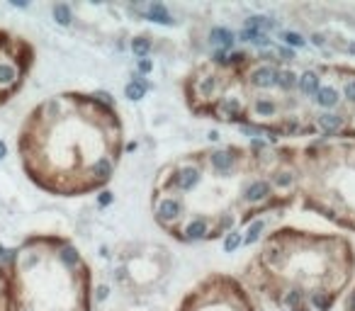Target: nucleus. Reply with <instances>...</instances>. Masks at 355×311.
Instances as JSON below:
<instances>
[{"label":"nucleus","mask_w":355,"mask_h":311,"mask_svg":"<svg viewBox=\"0 0 355 311\" xmlns=\"http://www.w3.org/2000/svg\"><path fill=\"white\" fill-rule=\"evenodd\" d=\"M32 178L56 195L105 190L124 153V124L107 92L54 95L19 139Z\"/></svg>","instance_id":"f257e3e1"},{"label":"nucleus","mask_w":355,"mask_h":311,"mask_svg":"<svg viewBox=\"0 0 355 311\" xmlns=\"http://www.w3.org/2000/svg\"><path fill=\"white\" fill-rule=\"evenodd\" d=\"M355 280V248L343 234L280 226L263 238L241 273L246 289L280 311H331Z\"/></svg>","instance_id":"f03ea898"},{"label":"nucleus","mask_w":355,"mask_h":311,"mask_svg":"<svg viewBox=\"0 0 355 311\" xmlns=\"http://www.w3.org/2000/svg\"><path fill=\"white\" fill-rule=\"evenodd\" d=\"M297 173V202L338 229L355 231V139L280 146Z\"/></svg>","instance_id":"7ed1b4c3"},{"label":"nucleus","mask_w":355,"mask_h":311,"mask_svg":"<svg viewBox=\"0 0 355 311\" xmlns=\"http://www.w3.org/2000/svg\"><path fill=\"white\" fill-rule=\"evenodd\" d=\"M175 311H258V306L239 277L212 273L180 299Z\"/></svg>","instance_id":"20e7f679"},{"label":"nucleus","mask_w":355,"mask_h":311,"mask_svg":"<svg viewBox=\"0 0 355 311\" xmlns=\"http://www.w3.org/2000/svg\"><path fill=\"white\" fill-rule=\"evenodd\" d=\"M151 211L153 219L166 234H175V229L187 219V207L185 200L177 195H163V192H151Z\"/></svg>","instance_id":"39448f33"},{"label":"nucleus","mask_w":355,"mask_h":311,"mask_svg":"<svg viewBox=\"0 0 355 311\" xmlns=\"http://www.w3.org/2000/svg\"><path fill=\"white\" fill-rule=\"evenodd\" d=\"M328 68H331V75L336 78L343 105L355 110V68L353 66H328Z\"/></svg>","instance_id":"423d86ee"},{"label":"nucleus","mask_w":355,"mask_h":311,"mask_svg":"<svg viewBox=\"0 0 355 311\" xmlns=\"http://www.w3.org/2000/svg\"><path fill=\"white\" fill-rule=\"evenodd\" d=\"M319 85H321V71L319 68H304V71H299L297 95L302 100H309L319 90Z\"/></svg>","instance_id":"0eeeda50"},{"label":"nucleus","mask_w":355,"mask_h":311,"mask_svg":"<svg viewBox=\"0 0 355 311\" xmlns=\"http://www.w3.org/2000/svg\"><path fill=\"white\" fill-rule=\"evenodd\" d=\"M22 78L19 66L10 64V61H0V88H15Z\"/></svg>","instance_id":"6e6552de"},{"label":"nucleus","mask_w":355,"mask_h":311,"mask_svg":"<svg viewBox=\"0 0 355 311\" xmlns=\"http://www.w3.org/2000/svg\"><path fill=\"white\" fill-rule=\"evenodd\" d=\"M209 39H212V44H214L216 49H222V51H229L236 42V37L226 27H214L209 32Z\"/></svg>","instance_id":"1a4fd4ad"},{"label":"nucleus","mask_w":355,"mask_h":311,"mask_svg":"<svg viewBox=\"0 0 355 311\" xmlns=\"http://www.w3.org/2000/svg\"><path fill=\"white\" fill-rule=\"evenodd\" d=\"M146 90H149V85H146V81H141L139 75H134L127 85H124V98L131 102H139L144 95H146Z\"/></svg>","instance_id":"9d476101"},{"label":"nucleus","mask_w":355,"mask_h":311,"mask_svg":"<svg viewBox=\"0 0 355 311\" xmlns=\"http://www.w3.org/2000/svg\"><path fill=\"white\" fill-rule=\"evenodd\" d=\"M265 219H255L251 221L248 226H246V231H243V246H255L258 241H261L263 236V231H265Z\"/></svg>","instance_id":"9b49d317"},{"label":"nucleus","mask_w":355,"mask_h":311,"mask_svg":"<svg viewBox=\"0 0 355 311\" xmlns=\"http://www.w3.org/2000/svg\"><path fill=\"white\" fill-rule=\"evenodd\" d=\"M144 15H146V20H151V22H161V25H173V17H170L168 10L163 8L161 3H151L149 8L144 10Z\"/></svg>","instance_id":"f8f14e48"},{"label":"nucleus","mask_w":355,"mask_h":311,"mask_svg":"<svg viewBox=\"0 0 355 311\" xmlns=\"http://www.w3.org/2000/svg\"><path fill=\"white\" fill-rule=\"evenodd\" d=\"M241 246H243V229H231L224 238H222L224 253H236Z\"/></svg>","instance_id":"ddd939ff"},{"label":"nucleus","mask_w":355,"mask_h":311,"mask_svg":"<svg viewBox=\"0 0 355 311\" xmlns=\"http://www.w3.org/2000/svg\"><path fill=\"white\" fill-rule=\"evenodd\" d=\"M131 51H134V56L136 59H149L151 54V37H146V34H139V37L131 39Z\"/></svg>","instance_id":"4468645a"},{"label":"nucleus","mask_w":355,"mask_h":311,"mask_svg":"<svg viewBox=\"0 0 355 311\" xmlns=\"http://www.w3.org/2000/svg\"><path fill=\"white\" fill-rule=\"evenodd\" d=\"M51 15H54V20H56L61 27H68V25L73 22V12H71V8H68L66 3H56V5L51 8Z\"/></svg>","instance_id":"2eb2a0df"},{"label":"nucleus","mask_w":355,"mask_h":311,"mask_svg":"<svg viewBox=\"0 0 355 311\" xmlns=\"http://www.w3.org/2000/svg\"><path fill=\"white\" fill-rule=\"evenodd\" d=\"M282 42L287 46H292V49H302V46L307 44V39L302 37V34H297V32H282Z\"/></svg>","instance_id":"dca6fc26"},{"label":"nucleus","mask_w":355,"mask_h":311,"mask_svg":"<svg viewBox=\"0 0 355 311\" xmlns=\"http://www.w3.org/2000/svg\"><path fill=\"white\" fill-rule=\"evenodd\" d=\"M112 202H114V195L110 190H100V195H97V204L100 207H110Z\"/></svg>","instance_id":"f3484780"},{"label":"nucleus","mask_w":355,"mask_h":311,"mask_svg":"<svg viewBox=\"0 0 355 311\" xmlns=\"http://www.w3.org/2000/svg\"><path fill=\"white\" fill-rule=\"evenodd\" d=\"M346 311H355V284H353V289H350L348 297H346Z\"/></svg>","instance_id":"a211bd4d"},{"label":"nucleus","mask_w":355,"mask_h":311,"mask_svg":"<svg viewBox=\"0 0 355 311\" xmlns=\"http://www.w3.org/2000/svg\"><path fill=\"white\" fill-rule=\"evenodd\" d=\"M139 71H141V73H151V71H153L151 59H141V61H139Z\"/></svg>","instance_id":"6ab92c4d"},{"label":"nucleus","mask_w":355,"mask_h":311,"mask_svg":"<svg viewBox=\"0 0 355 311\" xmlns=\"http://www.w3.org/2000/svg\"><path fill=\"white\" fill-rule=\"evenodd\" d=\"M107 292H110L107 287H97V294H95V297H97V299H107Z\"/></svg>","instance_id":"aec40b11"},{"label":"nucleus","mask_w":355,"mask_h":311,"mask_svg":"<svg viewBox=\"0 0 355 311\" xmlns=\"http://www.w3.org/2000/svg\"><path fill=\"white\" fill-rule=\"evenodd\" d=\"M5 156H8V144H5V141L0 139V161H3Z\"/></svg>","instance_id":"412c9836"},{"label":"nucleus","mask_w":355,"mask_h":311,"mask_svg":"<svg viewBox=\"0 0 355 311\" xmlns=\"http://www.w3.org/2000/svg\"><path fill=\"white\" fill-rule=\"evenodd\" d=\"M311 42H314V44H324V37H321V34H314V37H311Z\"/></svg>","instance_id":"4be33fe9"},{"label":"nucleus","mask_w":355,"mask_h":311,"mask_svg":"<svg viewBox=\"0 0 355 311\" xmlns=\"http://www.w3.org/2000/svg\"><path fill=\"white\" fill-rule=\"evenodd\" d=\"M12 5H15V8H27V3H25V0H12Z\"/></svg>","instance_id":"5701e85b"},{"label":"nucleus","mask_w":355,"mask_h":311,"mask_svg":"<svg viewBox=\"0 0 355 311\" xmlns=\"http://www.w3.org/2000/svg\"><path fill=\"white\" fill-rule=\"evenodd\" d=\"M348 51H350V54H355V44H348Z\"/></svg>","instance_id":"b1692460"},{"label":"nucleus","mask_w":355,"mask_h":311,"mask_svg":"<svg viewBox=\"0 0 355 311\" xmlns=\"http://www.w3.org/2000/svg\"><path fill=\"white\" fill-rule=\"evenodd\" d=\"M22 311H34V309H22Z\"/></svg>","instance_id":"393cba45"}]
</instances>
